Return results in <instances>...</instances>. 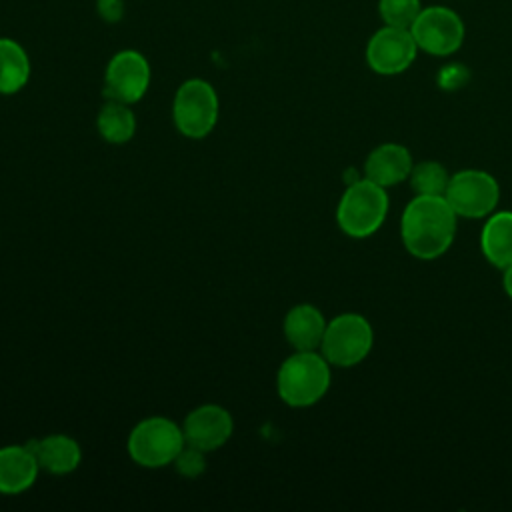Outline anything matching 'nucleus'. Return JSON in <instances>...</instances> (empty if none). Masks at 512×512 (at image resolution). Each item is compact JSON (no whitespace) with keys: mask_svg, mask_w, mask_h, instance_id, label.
Returning a JSON list of instances; mask_svg holds the SVG:
<instances>
[{"mask_svg":"<svg viewBox=\"0 0 512 512\" xmlns=\"http://www.w3.org/2000/svg\"><path fill=\"white\" fill-rule=\"evenodd\" d=\"M456 222L458 216L444 196L414 194L400 220L402 244L418 260H436L452 246Z\"/></svg>","mask_w":512,"mask_h":512,"instance_id":"nucleus-1","label":"nucleus"},{"mask_svg":"<svg viewBox=\"0 0 512 512\" xmlns=\"http://www.w3.org/2000/svg\"><path fill=\"white\" fill-rule=\"evenodd\" d=\"M330 362L316 350L294 352L278 368L276 390L284 404L308 408L324 398L330 388Z\"/></svg>","mask_w":512,"mask_h":512,"instance_id":"nucleus-2","label":"nucleus"},{"mask_svg":"<svg viewBox=\"0 0 512 512\" xmlns=\"http://www.w3.org/2000/svg\"><path fill=\"white\" fill-rule=\"evenodd\" d=\"M390 200L386 188L360 178L358 182L346 186L340 202L336 206V224L350 238H368L376 234L386 216Z\"/></svg>","mask_w":512,"mask_h":512,"instance_id":"nucleus-3","label":"nucleus"},{"mask_svg":"<svg viewBox=\"0 0 512 512\" xmlns=\"http://www.w3.org/2000/svg\"><path fill=\"white\" fill-rule=\"evenodd\" d=\"M184 444L182 426L166 416H150L130 430L126 448L138 466L164 468L174 462Z\"/></svg>","mask_w":512,"mask_h":512,"instance_id":"nucleus-4","label":"nucleus"},{"mask_svg":"<svg viewBox=\"0 0 512 512\" xmlns=\"http://www.w3.org/2000/svg\"><path fill=\"white\" fill-rule=\"evenodd\" d=\"M220 114V100L214 86L202 78L182 82L174 94L172 120L176 130L186 138L208 136Z\"/></svg>","mask_w":512,"mask_h":512,"instance_id":"nucleus-5","label":"nucleus"},{"mask_svg":"<svg viewBox=\"0 0 512 512\" xmlns=\"http://www.w3.org/2000/svg\"><path fill=\"white\" fill-rule=\"evenodd\" d=\"M374 346V330L368 318L356 312H344L328 320L320 344V354L330 366L352 368L360 364Z\"/></svg>","mask_w":512,"mask_h":512,"instance_id":"nucleus-6","label":"nucleus"},{"mask_svg":"<svg viewBox=\"0 0 512 512\" xmlns=\"http://www.w3.org/2000/svg\"><path fill=\"white\" fill-rule=\"evenodd\" d=\"M444 198L458 218L478 220L496 210L500 202V186L490 172L466 168L450 174Z\"/></svg>","mask_w":512,"mask_h":512,"instance_id":"nucleus-7","label":"nucleus"},{"mask_svg":"<svg viewBox=\"0 0 512 512\" xmlns=\"http://www.w3.org/2000/svg\"><path fill=\"white\" fill-rule=\"evenodd\" d=\"M418 50L430 56L454 54L466 36L462 18L446 6H426L410 26Z\"/></svg>","mask_w":512,"mask_h":512,"instance_id":"nucleus-8","label":"nucleus"},{"mask_svg":"<svg viewBox=\"0 0 512 512\" xmlns=\"http://www.w3.org/2000/svg\"><path fill=\"white\" fill-rule=\"evenodd\" d=\"M150 78L152 72L146 56L138 50L126 48L116 52L108 60L102 94L106 96V100L136 104L148 92Z\"/></svg>","mask_w":512,"mask_h":512,"instance_id":"nucleus-9","label":"nucleus"},{"mask_svg":"<svg viewBox=\"0 0 512 512\" xmlns=\"http://www.w3.org/2000/svg\"><path fill=\"white\" fill-rule=\"evenodd\" d=\"M418 46L408 28L382 26L366 44V64L380 76H396L412 66Z\"/></svg>","mask_w":512,"mask_h":512,"instance_id":"nucleus-10","label":"nucleus"},{"mask_svg":"<svg viewBox=\"0 0 512 512\" xmlns=\"http://www.w3.org/2000/svg\"><path fill=\"white\" fill-rule=\"evenodd\" d=\"M182 432L186 444L202 452H212L230 440L234 420L226 408L218 404H202L184 418Z\"/></svg>","mask_w":512,"mask_h":512,"instance_id":"nucleus-11","label":"nucleus"},{"mask_svg":"<svg viewBox=\"0 0 512 512\" xmlns=\"http://www.w3.org/2000/svg\"><path fill=\"white\" fill-rule=\"evenodd\" d=\"M414 160L410 150L398 142H386L376 146L364 162V178L370 182L390 188L408 180Z\"/></svg>","mask_w":512,"mask_h":512,"instance_id":"nucleus-12","label":"nucleus"},{"mask_svg":"<svg viewBox=\"0 0 512 512\" xmlns=\"http://www.w3.org/2000/svg\"><path fill=\"white\" fill-rule=\"evenodd\" d=\"M40 464L28 444L0 448V494H22L38 478Z\"/></svg>","mask_w":512,"mask_h":512,"instance_id":"nucleus-13","label":"nucleus"},{"mask_svg":"<svg viewBox=\"0 0 512 512\" xmlns=\"http://www.w3.org/2000/svg\"><path fill=\"white\" fill-rule=\"evenodd\" d=\"M328 320L314 304H296L284 316V336L298 352L320 350Z\"/></svg>","mask_w":512,"mask_h":512,"instance_id":"nucleus-14","label":"nucleus"},{"mask_svg":"<svg viewBox=\"0 0 512 512\" xmlns=\"http://www.w3.org/2000/svg\"><path fill=\"white\" fill-rule=\"evenodd\" d=\"M38 464L48 474H70L80 466L82 450L80 444L68 434H48L40 440L28 442Z\"/></svg>","mask_w":512,"mask_h":512,"instance_id":"nucleus-15","label":"nucleus"},{"mask_svg":"<svg viewBox=\"0 0 512 512\" xmlns=\"http://www.w3.org/2000/svg\"><path fill=\"white\" fill-rule=\"evenodd\" d=\"M482 256L498 270L512 266V212H492L480 232Z\"/></svg>","mask_w":512,"mask_h":512,"instance_id":"nucleus-16","label":"nucleus"},{"mask_svg":"<svg viewBox=\"0 0 512 512\" xmlns=\"http://www.w3.org/2000/svg\"><path fill=\"white\" fill-rule=\"evenodd\" d=\"M30 58L24 46L12 38H0V94L20 92L30 80Z\"/></svg>","mask_w":512,"mask_h":512,"instance_id":"nucleus-17","label":"nucleus"},{"mask_svg":"<svg viewBox=\"0 0 512 512\" xmlns=\"http://www.w3.org/2000/svg\"><path fill=\"white\" fill-rule=\"evenodd\" d=\"M98 134L110 144H126L136 132V116L130 104L106 100L96 116Z\"/></svg>","mask_w":512,"mask_h":512,"instance_id":"nucleus-18","label":"nucleus"},{"mask_svg":"<svg viewBox=\"0 0 512 512\" xmlns=\"http://www.w3.org/2000/svg\"><path fill=\"white\" fill-rule=\"evenodd\" d=\"M448 180H450L448 170L444 168V164L436 160H422L414 164L408 176V182L414 194H420V196H444Z\"/></svg>","mask_w":512,"mask_h":512,"instance_id":"nucleus-19","label":"nucleus"},{"mask_svg":"<svg viewBox=\"0 0 512 512\" xmlns=\"http://www.w3.org/2000/svg\"><path fill=\"white\" fill-rule=\"evenodd\" d=\"M420 0H378V14L386 26L408 28L422 12Z\"/></svg>","mask_w":512,"mask_h":512,"instance_id":"nucleus-20","label":"nucleus"},{"mask_svg":"<svg viewBox=\"0 0 512 512\" xmlns=\"http://www.w3.org/2000/svg\"><path fill=\"white\" fill-rule=\"evenodd\" d=\"M206 452L190 446V444H184V448L178 452V456L174 458V468L180 476L184 478H196L204 472L206 468V458H204Z\"/></svg>","mask_w":512,"mask_h":512,"instance_id":"nucleus-21","label":"nucleus"},{"mask_svg":"<svg viewBox=\"0 0 512 512\" xmlns=\"http://www.w3.org/2000/svg\"><path fill=\"white\" fill-rule=\"evenodd\" d=\"M468 80V70L460 64H448L438 74V84L444 90H456Z\"/></svg>","mask_w":512,"mask_h":512,"instance_id":"nucleus-22","label":"nucleus"},{"mask_svg":"<svg viewBox=\"0 0 512 512\" xmlns=\"http://www.w3.org/2000/svg\"><path fill=\"white\" fill-rule=\"evenodd\" d=\"M124 0H96V14L108 24H116L124 18Z\"/></svg>","mask_w":512,"mask_h":512,"instance_id":"nucleus-23","label":"nucleus"},{"mask_svg":"<svg viewBox=\"0 0 512 512\" xmlns=\"http://www.w3.org/2000/svg\"><path fill=\"white\" fill-rule=\"evenodd\" d=\"M502 288H504L506 296L512 300V266L502 270Z\"/></svg>","mask_w":512,"mask_h":512,"instance_id":"nucleus-24","label":"nucleus"}]
</instances>
